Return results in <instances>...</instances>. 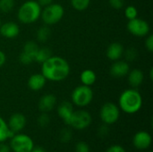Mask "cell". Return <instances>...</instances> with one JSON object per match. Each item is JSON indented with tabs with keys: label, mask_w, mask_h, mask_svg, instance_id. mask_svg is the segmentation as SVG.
<instances>
[{
	"label": "cell",
	"mask_w": 153,
	"mask_h": 152,
	"mask_svg": "<svg viewBox=\"0 0 153 152\" xmlns=\"http://www.w3.org/2000/svg\"><path fill=\"white\" fill-rule=\"evenodd\" d=\"M144 80V74L143 72L141 69H133L130 70L127 74V81L129 85L135 89L142 85Z\"/></svg>",
	"instance_id": "cell-18"
},
{
	"label": "cell",
	"mask_w": 153,
	"mask_h": 152,
	"mask_svg": "<svg viewBox=\"0 0 153 152\" xmlns=\"http://www.w3.org/2000/svg\"><path fill=\"white\" fill-rule=\"evenodd\" d=\"M47 80L42 73H34L30 75L28 79V87L33 91H39L44 88Z\"/></svg>",
	"instance_id": "cell-17"
},
{
	"label": "cell",
	"mask_w": 153,
	"mask_h": 152,
	"mask_svg": "<svg viewBox=\"0 0 153 152\" xmlns=\"http://www.w3.org/2000/svg\"><path fill=\"white\" fill-rule=\"evenodd\" d=\"M152 143V135L146 131H139L137 132L133 138L134 146L140 151L148 150Z\"/></svg>",
	"instance_id": "cell-10"
},
{
	"label": "cell",
	"mask_w": 153,
	"mask_h": 152,
	"mask_svg": "<svg viewBox=\"0 0 153 152\" xmlns=\"http://www.w3.org/2000/svg\"><path fill=\"white\" fill-rule=\"evenodd\" d=\"M39 45L37 44V42L33 41V40H28L26 41L24 44H23V47H22V52H24L25 54L30 56L33 60H34V57H35V55L39 49Z\"/></svg>",
	"instance_id": "cell-23"
},
{
	"label": "cell",
	"mask_w": 153,
	"mask_h": 152,
	"mask_svg": "<svg viewBox=\"0 0 153 152\" xmlns=\"http://www.w3.org/2000/svg\"><path fill=\"white\" fill-rule=\"evenodd\" d=\"M72 137H73V133L69 128H64L59 133V140L61 142L64 143L69 142L72 140Z\"/></svg>",
	"instance_id": "cell-26"
},
{
	"label": "cell",
	"mask_w": 153,
	"mask_h": 152,
	"mask_svg": "<svg viewBox=\"0 0 153 152\" xmlns=\"http://www.w3.org/2000/svg\"><path fill=\"white\" fill-rule=\"evenodd\" d=\"M51 56H53L52 50L48 47H39V49L35 55V57H34V62H38V63L42 64L47 59H48Z\"/></svg>",
	"instance_id": "cell-20"
},
{
	"label": "cell",
	"mask_w": 153,
	"mask_h": 152,
	"mask_svg": "<svg viewBox=\"0 0 153 152\" xmlns=\"http://www.w3.org/2000/svg\"><path fill=\"white\" fill-rule=\"evenodd\" d=\"M106 152H126L125 148L121 145L118 144H115L110 146L109 148H108V150L106 151Z\"/></svg>",
	"instance_id": "cell-35"
},
{
	"label": "cell",
	"mask_w": 153,
	"mask_h": 152,
	"mask_svg": "<svg viewBox=\"0 0 153 152\" xmlns=\"http://www.w3.org/2000/svg\"><path fill=\"white\" fill-rule=\"evenodd\" d=\"M7 125L13 133H18L24 129L26 125V117L22 113H14L9 117Z\"/></svg>",
	"instance_id": "cell-12"
},
{
	"label": "cell",
	"mask_w": 153,
	"mask_h": 152,
	"mask_svg": "<svg viewBox=\"0 0 153 152\" xmlns=\"http://www.w3.org/2000/svg\"><path fill=\"white\" fill-rule=\"evenodd\" d=\"M93 99V90L90 86L79 85L74 89L71 94V100L74 105L79 108L87 107Z\"/></svg>",
	"instance_id": "cell-5"
},
{
	"label": "cell",
	"mask_w": 153,
	"mask_h": 152,
	"mask_svg": "<svg viewBox=\"0 0 153 152\" xmlns=\"http://www.w3.org/2000/svg\"><path fill=\"white\" fill-rule=\"evenodd\" d=\"M149 152H152V151H149Z\"/></svg>",
	"instance_id": "cell-40"
},
{
	"label": "cell",
	"mask_w": 153,
	"mask_h": 152,
	"mask_svg": "<svg viewBox=\"0 0 153 152\" xmlns=\"http://www.w3.org/2000/svg\"><path fill=\"white\" fill-rule=\"evenodd\" d=\"M75 152H90V146L85 142L80 141L75 145Z\"/></svg>",
	"instance_id": "cell-31"
},
{
	"label": "cell",
	"mask_w": 153,
	"mask_h": 152,
	"mask_svg": "<svg viewBox=\"0 0 153 152\" xmlns=\"http://www.w3.org/2000/svg\"><path fill=\"white\" fill-rule=\"evenodd\" d=\"M100 117L103 124L108 125H114L120 117V108L113 102H107L100 108Z\"/></svg>",
	"instance_id": "cell-7"
},
{
	"label": "cell",
	"mask_w": 153,
	"mask_h": 152,
	"mask_svg": "<svg viewBox=\"0 0 153 152\" xmlns=\"http://www.w3.org/2000/svg\"><path fill=\"white\" fill-rule=\"evenodd\" d=\"M42 7L35 0H27L21 4L17 12V18L22 24H31L40 18Z\"/></svg>",
	"instance_id": "cell-3"
},
{
	"label": "cell",
	"mask_w": 153,
	"mask_h": 152,
	"mask_svg": "<svg viewBox=\"0 0 153 152\" xmlns=\"http://www.w3.org/2000/svg\"><path fill=\"white\" fill-rule=\"evenodd\" d=\"M80 81L82 85L91 87L97 81L96 73L91 69H85L80 74Z\"/></svg>",
	"instance_id": "cell-19"
},
{
	"label": "cell",
	"mask_w": 153,
	"mask_h": 152,
	"mask_svg": "<svg viewBox=\"0 0 153 152\" xmlns=\"http://www.w3.org/2000/svg\"><path fill=\"white\" fill-rule=\"evenodd\" d=\"M130 70V65L127 61L119 59L114 61L109 69V73L114 78H122L126 76Z\"/></svg>",
	"instance_id": "cell-11"
},
{
	"label": "cell",
	"mask_w": 153,
	"mask_h": 152,
	"mask_svg": "<svg viewBox=\"0 0 153 152\" xmlns=\"http://www.w3.org/2000/svg\"><path fill=\"white\" fill-rule=\"evenodd\" d=\"M91 1V0H70V3H71L72 7L74 10L82 12V11H85L89 7Z\"/></svg>",
	"instance_id": "cell-24"
},
{
	"label": "cell",
	"mask_w": 153,
	"mask_h": 152,
	"mask_svg": "<svg viewBox=\"0 0 153 152\" xmlns=\"http://www.w3.org/2000/svg\"><path fill=\"white\" fill-rule=\"evenodd\" d=\"M56 105V96L48 93V94L43 95L39 99V103H38V108L41 113H48L51 110H53Z\"/></svg>",
	"instance_id": "cell-15"
},
{
	"label": "cell",
	"mask_w": 153,
	"mask_h": 152,
	"mask_svg": "<svg viewBox=\"0 0 153 152\" xmlns=\"http://www.w3.org/2000/svg\"><path fill=\"white\" fill-rule=\"evenodd\" d=\"M109 133V127L108 125H102L100 126V128L98 129V135L100 137H106L108 136Z\"/></svg>",
	"instance_id": "cell-33"
},
{
	"label": "cell",
	"mask_w": 153,
	"mask_h": 152,
	"mask_svg": "<svg viewBox=\"0 0 153 152\" xmlns=\"http://www.w3.org/2000/svg\"><path fill=\"white\" fill-rule=\"evenodd\" d=\"M51 36V30L49 28V26L48 25H43L41 26L39 29H38L37 32H36V37L38 41L44 43L46 41H48L49 39Z\"/></svg>",
	"instance_id": "cell-22"
},
{
	"label": "cell",
	"mask_w": 153,
	"mask_h": 152,
	"mask_svg": "<svg viewBox=\"0 0 153 152\" xmlns=\"http://www.w3.org/2000/svg\"><path fill=\"white\" fill-rule=\"evenodd\" d=\"M0 152H11V148L5 142H0Z\"/></svg>",
	"instance_id": "cell-36"
},
{
	"label": "cell",
	"mask_w": 153,
	"mask_h": 152,
	"mask_svg": "<svg viewBox=\"0 0 153 152\" xmlns=\"http://www.w3.org/2000/svg\"><path fill=\"white\" fill-rule=\"evenodd\" d=\"M14 133L9 129L7 123L0 116V142H4Z\"/></svg>",
	"instance_id": "cell-21"
},
{
	"label": "cell",
	"mask_w": 153,
	"mask_h": 152,
	"mask_svg": "<svg viewBox=\"0 0 153 152\" xmlns=\"http://www.w3.org/2000/svg\"><path fill=\"white\" fill-rule=\"evenodd\" d=\"M5 61H6L5 54H4L2 50H0V67H1V66H3V65H4Z\"/></svg>",
	"instance_id": "cell-38"
},
{
	"label": "cell",
	"mask_w": 153,
	"mask_h": 152,
	"mask_svg": "<svg viewBox=\"0 0 153 152\" xmlns=\"http://www.w3.org/2000/svg\"><path fill=\"white\" fill-rule=\"evenodd\" d=\"M19 61H20V63H21L22 65H30L32 62H34L33 58H32L30 56L25 54V53L22 52V51L21 52V54H20V56H19Z\"/></svg>",
	"instance_id": "cell-30"
},
{
	"label": "cell",
	"mask_w": 153,
	"mask_h": 152,
	"mask_svg": "<svg viewBox=\"0 0 153 152\" xmlns=\"http://www.w3.org/2000/svg\"><path fill=\"white\" fill-rule=\"evenodd\" d=\"M118 107L120 110L126 114H135L143 107V97L136 89H127L121 93Z\"/></svg>",
	"instance_id": "cell-2"
},
{
	"label": "cell",
	"mask_w": 153,
	"mask_h": 152,
	"mask_svg": "<svg viewBox=\"0 0 153 152\" xmlns=\"http://www.w3.org/2000/svg\"><path fill=\"white\" fill-rule=\"evenodd\" d=\"M30 152H46L42 148H40V147H34Z\"/></svg>",
	"instance_id": "cell-39"
},
{
	"label": "cell",
	"mask_w": 153,
	"mask_h": 152,
	"mask_svg": "<svg viewBox=\"0 0 153 152\" xmlns=\"http://www.w3.org/2000/svg\"><path fill=\"white\" fill-rule=\"evenodd\" d=\"M65 15V9L62 4L52 3L41 9L40 18L45 25L51 26L58 23Z\"/></svg>",
	"instance_id": "cell-4"
},
{
	"label": "cell",
	"mask_w": 153,
	"mask_h": 152,
	"mask_svg": "<svg viewBox=\"0 0 153 152\" xmlns=\"http://www.w3.org/2000/svg\"><path fill=\"white\" fill-rule=\"evenodd\" d=\"M108 4L112 8L116 10H120L125 5V0H108Z\"/></svg>",
	"instance_id": "cell-32"
},
{
	"label": "cell",
	"mask_w": 153,
	"mask_h": 152,
	"mask_svg": "<svg viewBox=\"0 0 153 152\" xmlns=\"http://www.w3.org/2000/svg\"><path fill=\"white\" fill-rule=\"evenodd\" d=\"M15 5L14 0H0V12L7 13L13 11Z\"/></svg>",
	"instance_id": "cell-25"
},
{
	"label": "cell",
	"mask_w": 153,
	"mask_h": 152,
	"mask_svg": "<svg viewBox=\"0 0 153 152\" xmlns=\"http://www.w3.org/2000/svg\"><path fill=\"white\" fill-rule=\"evenodd\" d=\"M92 122L91 115L83 109L74 111L68 126L75 130H84L88 128Z\"/></svg>",
	"instance_id": "cell-8"
},
{
	"label": "cell",
	"mask_w": 153,
	"mask_h": 152,
	"mask_svg": "<svg viewBox=\"0 0 153 152\" xmlns=\"http://www.w3.org/2000/svg\"><path fill=\"white\" fill-rule=\"evenodd\" d=\"M53 1L54 0H37V2L39 3V4L42 8L45 7V6H47V5H48V4H52V3H54Z\"/></svg>",
	"instance_id": "cell-37"
},
{
	"label": "cell",
	"mask_w": 153,
	"mask_h": 152,
	"mask_svg": "<svg viewBox=\"0 0 153 152\" xmlns=\"http://www.w3.org/2000/svg\"><path fill=\"white\" fill-rule=\"evenodd\" d=\"M124 51V46L120 42H113L108 47L106 50V56L109 60L114 62L122 58Z\"/></svg>",
	"instance_id": "cell-16"
},
{
	"label": "cell",
	"mask_w": 153,
	"mask_h": 152,
	"mask_svg": "<svg viewBox=\"0 0 153 152\" xmlns=\"http://www.w3.org/2000/svg\"><path fill=\"white\" fill-rule=\"evenodd\" d=\"M147 39L145 40V47L146 49L152 53L153 52V35L152 34H150V35H147Z\"/></svg>",
	"instance_id": "cell-34"
},
{
	"label": "cell",
	"mask_w": 153,
	"mask_h": 152,
	"mask_svg": "<svg viewBox=\"0 0 153 152\" xmlns=\"http://www.w3.org/2000/svg\"><path fill=\"white\" fill-rule=\"evenodd\" d=\"M10 148L13 152H30L35 147L33 140L24 133H14L10 138Z\"/></svg>",
	"instance_id": "cell-6"
},
{
	"label": "cell",
	"mask_w": 153,
	"mask_h": 152,
	"mask_svg": "<svg viewBox=\"0 0 153 152\" xmlns=\"http://www.w3.org/2000/svg\"><path fill=\"white\" fill-rule=\"evenodd\" d=\"M20 34V27L14 22H5L0 25V36L5 39H15Z\"/></svg>",
	"instance_id": "cell-14"
},
{
	"label": "cell",
	"mask_w": 153,
	"mask_h": 152,
	"mask_svg": "<svg viewBox=\"0 0 153 152\" xmlns=\"http://www.w3.org/2000/svg\"><path fill=\"white\" fill-rule=\"evenodd\" d=\"M127 30L135 37H146L149 35L151 28L145 20L142 18H134L133 20H129L127 22Z\"/></svg>",
	"instance_id": "cell-9"
},
{
	"label": "cell",
	"mask_w": 153,
	"mask_h": 152,
	"mask_svg": "<svg viewBox=\"0 0 153 152\" xmlns=\"http://www.w3.org/2000/svg\"><path fill=\"white\" fill-rule=\"evenodd\" d=\"M137 50L134 47H129L124 51V56L126 57V61H134L137 57Z\"/></svg>",
	"instance_id": "cell-29"
},
{
	"label": "cell",
	"mask_w": 153,
	"mask_h": 152,
	"mask_svg": "<svg viewBox=\"0 0 153 152\" xmlns=\"http://www.w3.org/2000/svg\"><path fill=\"white\" fill-rule=\"evenodd\" d=\"M70 65L68 62L58 56H51L41 64V73L47 81L62 82L70 74Z\"/></svg>",
	"instance_id": "cell-1"
},
{
	"label": "cell",
	"mask_w": 153,
	"mask_h": 152,
	"mask_svg": "<svg viewBox=\"0 0 153 152\" xmlns=\"http://www.w3.org/2000/svg\"><path fill=\"white\" fill-rule=\"evenodd\" d=\"M125 15L129 20L138 17V10L134 5H128L125 8Z\"/></svg>",
	"instance_id": "cell-27"
},
{
	"label": "cell",
	"mask_w": 153,
	"mask_h": 152,
	"mask_svg": "<svg viewBox=\"0 0 153 152\" xmlns=\"http://www.w3.org/2000/svg\"><path fill=\"white\" fill-rule=\"evenodd\" d=\"M37 123L38 125L41 127V128H45L48 127L49 123H50V117L48 115V113H41L37 119Z\"/></svg>",
	"instance_id": "cell-28"
},
{
	"label": "cell",
	"mask_w": 153,
	"mask_h": 152,
	"mask_svg": "<svg viewBox=\"0 0 153 152\" xmlns=\"http://www.w3.org/2000/svg\"><path fill=\"white\" fill-rule=\"evenodd\" d=\"M57 115L58 116L64 121V123L68 126L69 122L71 120V117L73 116V113L74 111V104L70 101H62L57 106Z\"/></svg>",
	"instance_id": "cell-13"
}]
</instances>
